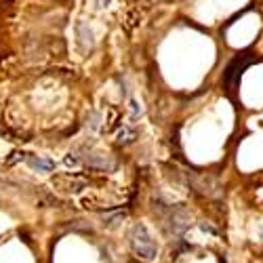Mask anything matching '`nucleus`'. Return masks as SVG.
<instances>
[{
	"label": "nucleus",
	"mask_w": 263,
	"mask_h": 263,
	"mask_svg": "<svg viewBox=\"0 0 263 263\" xmlns=\"http://www.w3.org/2000/svg\"><path fill=\"white\" fill-rule=\"evenodd\" d=\"M131 242H133V248H135V253L143 257V259H156L158 255V246L156 242L152 240V234L147 232V228L143 223H137L133 228V234H131Z\"/></svg>",
	"instance_id": "obj_1"
},
{
	"label": "nucleus",
	"mask_w": 263,
	"mask_h": 263,
	"mask_svg": "<svg viewBox=\"0 0 263 263\" xmlns=\"http://www.w3.org/2000/svg\"><path fill=\"white\" fill-rule=\"evenodd\" d=\"M53 185L61 190V192H67V194H76L80 190H85L87 181L85 179H80V177H74V175H55L53 177Z\"/></svg>",
	"instance_id": "obj_2"
},
{
	"label": "nucleus",
	"mask_w": 263,
	"mask_h": 263,
	"mask_svg": "<svg viewBox=\"0 0 263 263\" xmlns=\"http://www.w3.org/2000/svg\"><path fill=\"white\" fill-rule=\"evenodd\" d=\"M169 221H171V232L175 234V236H179V234H183L187 230L190 215L185 213V209H175V211H171Z\"/></svg>",
	"instance_id": "obj_3"
},
{
	"label": "nucleus",
	"mask_w": 263,
	"mask_h": 263,
	"mask_svg": "<svg viewBox=\"0 0 263 263\" xmlns=\"http://www.w3.org/2000/svg\"><path fill=\"white\" fill-rule=\"evenodd\" d=\"M82 160H85L91 169H101V171H109L114 169V160L109 156H101V154H89V152H85L82 154Z\"/></svg>",
	"instance_id": "obj_4"
},
{
	"label": "nucleus",
	"mask_w": 263,
	"mask_h": 263,
	"mask_svg": "<svg viewBox=\"0 0 263 263\" xmlns=\"http://www.w3.org/2000/svg\"><path fill=\"white\" fill-rule=\"evenodd\" d=\"M76 36H78V43L82 45V47H93L95 45V40H93V32H91V27L85 23V21H80L78 25H76Z\"/></svg>",
	"instance_id": "obj_5"
},
{
	"label": "nucleus",
	"mask_w": 263,
	"mask_h": 263,
	"mask_svg": "<svg viewBox=\"0 0 263 263\" xmlns=\"http://www.w3.org/2000/svg\"><path fill=\"white\" fill-rule=\"evenodd\" d=\"M25 162H27V167H30V169L43 171V173H49V171L55 169V164L51 160H45V158H40V156H27Z\"/></svg>",
	"instance_id": "obj_6"
},
{
	"label": "nucleus",
	"mask_w": 263,
	"mask_h": 263,
	"mask_svg": "<svg viewBox=\"0 0 263 263\" xmlns=\"http://www.w3.org/2000/svg\"><path fill=\"white\" fill-rule=\"evenodd\" d=\"M99 120H101V116L97 114V112H91V116H87V124H89L93 131L99 129Z\"/></svg>",
	"instance_id": "obj_7"
},
{
	"label": "nucleus",
	"mask_w": 263,
	"mask_h": 263,
	"mask_svg": "<svg viewBox=\"0 0 263 263\" xmlns=\"http://www.w3.org/2000/svg\"><path fill=\"white\" fill-rule=\"evenodd\" d=\"M65 164H67V167H78L80 158H76V154H67L65 156Z\"/></svg>",
	"instance_id": "obj_8"
},
{
	"label": "nucleus",
	"mask_w": 263,
	"mask_h": 263,
	"mask_svg": "<svg viewBox=\"0 0 263 263\" xmlns=\"http://www.w3.org/2000/svg\"><path fill=\"white\" fill-rule=\"evenodd\" d=\"M131 135H133V133H131L129 129H122V131H120V135H118V141H120V143H122V141H124V143H127V141H129V139H127V137H131Z\"/></svg>",
	"instance_id": "obj_9"
},
{
	"label": "nucleus",
	"mask_w": 263,
	"mask_h": 263,
	"mask_svg": "<svg viewBox=\"0 0 263 263\" xmlns=\"http://www.w3.org/2000/svg\"><path fill=\"white\" fill-rule=\"evenodd\" d=\"M95 3H97V7H99V9H107L109 5H112V0H95Z\"/></svg>",
	"instance_id": "obj_10"
}]
</instances>
